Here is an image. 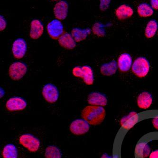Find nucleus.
Segmentation results:
<instances>
[{"mask_svg":"<svg viewBox=\"0 0 158 158\" xmlns=\"http://www.w3.org/2000/svg\"><path fill=\"white\" fill-rule=\"evenodd\" d=\"M152 123L154 127L157 130H158V117L153 118Z\"/></svg>","mask_w":158,"mask_h":158,"instance_id":"obj_30","label":"nucleus"},{"mask_svg":"<svg viewBox=\"0 0 158 158\" xmlns=\"http://www.w3.org/2000/svg\"><path fill=\"white\" fill-rule=\"evenodd\" d=\"M27 67L24 63L15 62L11 65L9 70L10 77L13 80L17 81L21 79L26 73Z\"/></svg>","mask_w":158,"mask_h":158,"instance_id":"obj_5","label":"nucleus"},{"mask_svg":"<svg viewBox=\"0 0 158 158\" xmlns=\"http://www.w3.org/2000/svg\"><path fill=\"white\" fill-rule=\"evenodd\" d=\"M151 5L153 9L158 10V0H151Z\"/></svg>","mask_w":158,"mask_h":158,"instance_id":"obj_29","label":"nucleus"},{"mask_svg":"<svg viewBox=\"0 0 158 158\" xmlns=\"http://www.w3.org/2000/svg\"><path fill=\"white\" fill-rule=\"evenodd\" d=\"M91 33L90 28H87L82 30L81 28L75 27L71 32V35L77 42L84 40L87 38V35Z\"/></svg>","mask_w":158,"mask_h":158,"instance_id":"obj_19","label":"nucleus"},{"mask_svg":"<svg viewBox=\"0 0 158 158\" xmlns=\"http://www.w3.org/2000/svg\"><path fill=\"white\" fill-rule=\"evenodd\" d=\"M72 73L76 77L83 78L85 83L87 85L93 84L94 81L93 71L90 66L84 65L82 67H75L72 70Z\"/></svg>","mask_w":158,"mask_h":158,"instance_id":"obj_3","label":"nucleus"},{"mask_svg":"<svg viewBox=\"0 0 158 158\" xmlns=\"http://www.w3.org/2000/svg\"><path fill=\"white\" fill-rule=\"evenodd\" d=\"M132 58L127 53L122 54L118 59V67L122 72H127L132 66Z\"/></svg>","mask_w":158,"mask_h":158,"instance_id":"obj_13","label":"nucleus"},{"mask_svg":"<svg viewBox=\"0 0 158 158\" xmlns=\"http://www.w3.org/2000/svg\"><path fill=\"white\" fill-rule=\"evenodd\" d=\"M59 43L60 46L67 49H73L76 46L75 40L68 33L62 35L59 38Z\"/></svg>","mask_w":158,"mask_h":158,"instance_id":"obj_18","label":"nucleus"},{"mask_svg":"<svg viewBox=\"0 0 158 158\" xmlns=\"http://www.w3.org/2000/svg\"><path fill=\"white\" fill-rule=\"evenodd\" d=\"M101 158H112L110 156H108V154H103V155L102 156V157H101Z\"/></svg>","mask_w":158,"mask_h":158,"instance_id":"obj_32","label":"nucleus"},{"mask_svg":"<svg viewBox=\"0 0 158 158\" xmlns=\"http://www.w3.org/2000/svg\"><path fill=\"white\" fill-rule=\"evenodd\" d=\"M117 65L115 61L103 64L100 68L101 73L104 76H111L116 72Z\"/></svg>","mask_w":158,"mask_h":158,"instance_id":"obj_20","label":"nucleus"},{"mask_svg":"<svg viewBox=\"0 0 158 158\" xmlns=\"http://www.w3.org/2000/svg\"><path fill=\"white\" fill-rule=\"evenodd\" d=\"M150 63L144 57H139L134 62L132 70L134 74L139 78H143L150 70Z\"/></svg>","mask_w":158,"mask_h":158,"instance_id":"obj_2","label":"nucleus"},{"mask_svg":"<svg viewBox=\"0 0 158 158\" xmlns=\"http://www.w3.org/2000/svg\"><path fill=\"white\" fill-rule=\"evenodd\" d=\"M87 102L91 105L104 106L108 104V99L107 97L102 93L93 92L88 95Z\"/></svg>","mask_w":158,"mask_h":158,"instance_id":"obj_11","label":"nucleus"},{"mask_svg":"<svg viewBox=\"0 0 158 158\" xmlns=\"http://www.w3.org/2000/svg\"><path fill=\"white\" fill-rule=\"evenodd\" d=\"M92 31L95 35L99 37H104L106 34L104 26L99 22L95 23L94 24Z\"/></svg>","mask_w":158,"mask_h":158,"instance_id":"obj_25","label":"nucleus"},{"mask_svg":"<svg viewBox=\"0 0 158 158\" xmlns=\"http://www.w3.org/2000/svg\"><path fill=\"white\" fill-rule=\"evenodd\" d=\"M42 95L47 102L54 103L59 98V91L56 86L51 83H48L43 88Z\"/></svg>","mask_w":158,"mask_h":158,"instance_id":"obj_8","label":"nucleus"},{"mask_svg":"<svg viewBox=\"0 0 158 158\" xmlns=\"http://www.w3.org/2000/svg\"><path fill=\"white\" fill-rule=\"evenodd\" d=\"M134 10L131 6L126 4H122L116 10V15L119 20H123L133 16Z\"/></svg>","mask_w":158,"mask_h":158,"instance_id":"obj_16","label":"nucleus"},{"mask_svg":"<svg viewBox=\"0 0 158 158\" xmlns=\"http://www.w3.org/2000/svg\"><path fill=\"white\" fill-rule=\"evenodd\" d=\"M7 23L6 19L2 15L0 16V31H3L6 27Z\"/></svg>","mask_w":158,"mask_h":158,"instance_id":"obj_28","label":"nucleus"},{"mask_svg":"<svg viewBox=\"0 0 158 158\" xmlns=\"http://www.w3.org/2000/svg\"><path fill=\"white\" fill-rule=\"evenodd\" d=\"M27 106L26 100L22 98L15 97L10 98L6 103V109L10 111H16L24 110Z\"/></svg>","mask_w":158,"mask_h":158,"instance_id":"obj_10","label":"nucleus"},{"mask_svg":"<svg viewBox=\"0 0 158 158\" xmlns=\"http://www.w3.org/2000/svg\"><path fill=\"white\" fill-rule=\"evenodd\" d=\"M90 129L89 123L84 119H78L73 121L69 127L72 134L77 135H84L88 132Z\"/></svg>","mask_w":158,"mask_h":158,"instance_id":"obj_6","label":"nucleus"},{"mask_svg":"<svg viewBox=\"0 0 158 158\" xmlns=\"http://www.w3.org/2000/svg\"><path fill=\"white\" fill-rule=\"evenodd\" d=\"M2 155L3 158H18L17 149L13 144H7L3 148Z\"/></svg>","mask_w":158,"mask_h":158,"instance_id":"obj_23","label":"nucleus"},{"mask_svg":"<svg viewBox=\"0 0 158 158\" xmlns=\"http://www.w3.org/2000/svg\"></svg>","mask_w":158,"mask_h":158,"instance_id":"obj_34","label":"nucleus"},{"mask_svg":"<svg viewBox=\"0 0 158 158\" xmlns=\"http://www.w3.org/2000/svg\"><path fill=\"white\" fill-rule=\"evenodd\" d=\"M138 114L135 112H131L121 119L120 124L123 128L129 130L138 122Z\"/></svg>","mask_w":158,"mask_h":158,"instance_id":"obj_17","label":"nucleus"},{"mask_svg":"<svg viewBox=\"0 0 158 158\" xmlns=\"http://www.w3.org/2000/svg\"><path fill=\"white\" fill-rule=\"evenodd\" d=\"M99 9L102 11H105L108 9L111 0H99Z\"/></svg>","mask_w":158,"mask_h":158,"instance_id":"obj_27","label":"nucleus"},{"mask_svg":"<svg viewBox=\"0 0 158 158\" xmlns=\"http://www.w3.org/2000/svg\"><path fill=\"white\" fill-rule=\"evenodd\" d=\"M45 158H61L60 150L55 146H49L46 148L45 152Z\"/></svg>","mask_w":158,"mask_h":158,"instance_id":"obj_24","label":"nucleus"},{"mask_svg":"<svg viewBox=\"0 0 158 158\" xmlns=\"http://www.w3.org/2000/svg\"><path fill=\"white\" fill-rule=\"evenodd\" d=\"M47 28L48 34L53 40L59 39L64 32L63 24L58 19L52 20L48 24Z\"/></svg>","mask_w":158,"mask_h":158,"instance_id":"obj_7","label":"nucleus"},{"mask_svg":"<svg viewBox=\"0 0 158 158\" xmlns=\"http://www.w3.org/2000/svg\"><path fill=\"white\" fill-rule=\"evenodd\" d=\"M150 149L149 146L147 144L143 145L140 148L139 151H138L140 155L143 158H147L150 155Z\"/></svg>","mask_w":158,"mask_h":158,"instance_id":"obj_26","label":"nucleus"},{"mask_svg":"<svg viewBox=\"0 0 158 158\" xmlns=\"http://www.w3.org/2000/svg\"><path fill=\"white\" fill-rule=\"evenodd\" d=\"M158 28V24L155 19H151L146 26L145 30V37L147 39H151L155 35Z\"/></svg>","mask_w":158,"mask_h":158,"instance_id":"obj_22","label":"nucleus"},{"mask_svg":"<svg viewBox=\"0 0 158 158\" xmlns=\"http://www.w3.org/2000/svg\"><path fill=\"white\" fill-rule=\"evenodd\" d=\"M137 105L140 109L147 110L151 106L152 97L151 94L147 91H144L139 95L137 100Z\"/></svg>","mask_w":158,"mask_h":158,"instance_id":"obj_15","label":"nucleus"},{"mask_svg":"<svg viewBox=\"0 0 158 158\" xmlns=\"http://www.w3.org/2000/svg\"><path fill=\"white\" fill-rule=\"evenodd\" d=\"M137 12L141 17H149L153 15L154 13V9L150 4L146 3H142L138 6Z\"/></svg>","mask_w":158,"mask_h":158,"instance_id":"obj_21","label":"nucleus"},{"mask_svg":"<svg viewBox=\"0 0 158 158\" xmlns=\"http://www.w3.org/2000/svg\"><path fill=\"white\" fill-rule=\"evenodd\" d=\"M29 35L33 40L39 39L43 34L44 26L42 23L38 19H34L31 23Z\"/></svg>","mask_w":158,"mask_h":158,"instance_id":"obj_14","label":"nucleus"},{"mask_svg":"<svg viewBox=\"0 0 158 158\" xmlns=\"http://www.w3.org/2000/svg\"><path fill=\"white\" fill-rule=\"evenodd\" d=\"M53 1H57V0H53Z\"/></svg>","mask_w":158,"mask_h":158,"instance_id":"obj_33","label":"nucleus"},{"mask_svg":"<svg viewBox=\"0 0 158 158\" xmlns=\"http://www.w3.org/2000/svg\"><path fill=\"white\" fill-rule=\"evenodd\" d=\"M27 49V45L24 39L19 38L14 41L12 45V51L13 56L17 59L23 58Z\"/></svg>","mask_w":158,"mask_h":158,"instance_id":"obj_9","label":"nucleus"},{"mask_svg":"<svg viewBox=\"0 0 158 158\" xmlns=\"http://www.w3.org/2000/svg\"><path fill=\"white\" fill-rule=\"evenodd\" d=\"M149 158H158V151H155L150 154Z\"/></svg>","mask_w":158,"mask_h":158,"instance_id":"obj_31","label":"nucleus"},{"mask_svg":"<svg viewBox=\"0 0 158 158\" xmlns=\"http://www.w3.org/2000/svg\"><path fill=\"white\" fill-rule=\"evenodd\" d=\"M82 118L89 125L97 126L102 123L105 117V110L102 106H88L81 112Z\"/></svg>","mask_w":158,"mask_h":158,"instance_id":"obj_1","label":"nucleus"},{"mask_svg":"<svg viewBox=\"0 0 158 158\" xmlns=\"http://www.w3.org/2000/svg\"><path fill=\"white\" fill-rule=\"evenodd\" d=\"M68 4L66 1H61L56 3L54 8V13L56 18L64 20L68 13Z\"/></svg>","mask_w":158,"mask_h":158,"instance_id":"obj_12","label":"nucleus"},{"mask_svg":"<svg viewBox=\"0 0 158 158\" xmlns=\"http://www.w3.org/2000/svg\"><path fill=\"white\" fill-rule=\"evenodd\" d=\"M19 142L22 146L32 152L37 151L41 144L39 139L31 134H24L20 136Z\"/></svg>","mask_w":158,"mask_h":158,"instance_id":"obj_4","label":"nucleus"}]
</instances>
